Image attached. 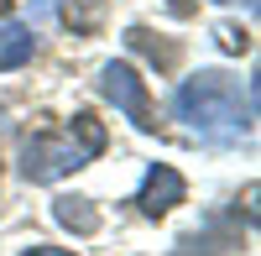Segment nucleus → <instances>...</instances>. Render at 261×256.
<instances>
[{
	"label": "nucleus",
	"mask_w": 261,
	"mask_h": 256,
	"mask_svg": "<svg viewBox=\"0 0 261 256\" xmlns=\"http://www.w3.org/2000/svg\"><path fill=\"white\" fill-rule=\"evenodd\" d=\"M172 115L188 120L204 141H241L256 120V84H235L230 73H193L178 94H172Z\"/></svg>",
	"instance_id": "1"
},
{
	"label": "nucleus",
	"mask_w": 261,
	"mask_h": 256,
	"mask_svg": "<svg viewBox=\"0 0 261 256\" xmlns=\"http://www.w3.org/2000/svg\"><path fill=\"white\" fill-rule=\"evenodd\" d=\"M99 152H105V125L89 110H79L68 120V131H42V136H32L27 146H21V178L53 183V178L84 167V162L99 157Z\"/></svg>",
	"instance_id": "2"
},
{
	"label": "nucleus",
	"mask_w": 261,
	"mask_h": 256,
	"mask_svg": "<svg viewBox=\"0 0 261 256\" xmlns=\"http://www.w3.org/2000/svg\"><path fill=\"white\" fill-rule=\"evenodd\" d=\"M99 94L115 105V110H125V120L136 125V131H151L157 125V115H151V94H146V79L130 68V63H105L99 68Z\"/></svg>",
	"instance_id": "3"
},
{
	"label": "nucleus",
	"mask_w": 261,
	"mask_h": 256,
	"mask_svg": "<svg viewBox=\"0 0 261 256\" xmlns=\"http://www.w3.org/2000/svg\"><path fill=\"white\" fill-rule=\"evenodd\" d=\"M183 173L178 167H167V162H151L146 167V178H141V188H136V209L146 220H162L172 204H183Z\"/></svg>",
	"instance_id": "4"
},
{
	"label": "nucleus",
	"mask_w": 261,
	"mask_h": 256,
	"mask_svg": "<svg viewBox=\"0 0 261 256\" xmlns=\"http://www.w3.org/2000/svg\"><path fill=\"white\" fill-rule=\"evenodd\" d=\"M53 220H58L63 230H73V236H94V230H99L94 204L79 199V194H58V199H53Z\"/></svg>",
	"instance_id": "5"
},
{
	"label": "nucleus",
	"mask_w": 261,
	"mask_h": 256,
	"mask_svg": "<svg viewBox=\"0 0 261 256\" xmlns=\"http://www.w3.org/2000/svg\"><path fill=\"white\" fill-rule=\"evenodd\" d=\"M125 42H130L136 53H146V58L157 63L162 73H167V68H178V58H183V47H178V42H157L146 27H130V32H125Z\"/></svg>",
	"instance_id": "6"
},
{
	"label": "nucleus",
	"mask_w": 261,
	"mask_h": 256,
	"mask_svg": "<svg viewBox=\"0 0 261 256\" xmlns=\"http://www.w3.org/2000/svg\"><path fill=\"white\" fill-rule=\"evenodd\" d=\"M32 47H37L32 27H6L0 32V68H21V63L32 58Z\"/></svg>",
	"instance_id": "7"
},
{
	"label": "nucleus",
	"mask_w": 261,
	"mask_h": 256,
	"mask_svg": "<svg viewBox=\"0 0 261 256\" xmlns=\"http://www.w3.org/2000/svg\"><path fill=\"white\" fill-rule=\"evenodd\" d=\"M63 21H68L73 32H94L105 21V6L99 0H63Z\"/></svg>",
	"instance_id": "8"
},
{
	"label": "nucleus",
	"mask_w": 261,
	"mask_h": 256,
	"mask_svg": "<svg viewBox=\"0 0 261 256\" xmlns=\"http://www.w3.org/2000/svg\"><path fill=\"white\" fill-rule=\"evenodd\" d=\"M225 246L214 241V236H188V241H178L172 246V256H220Z\"/></svg>",
	"instance_id": "9"
},
{
	"label": "nucleus",
	"mask_w": 261,
	"mask_h": 256,
	"mask_svg": "<svg viewBox=\"0 0 261 256\" xmlns=\"http://www.w3.org/2000/svg\"><path fill=\"white\" fill-rule=\"evenodd\" d=\"M220 42H225L230 53H246V47H251V37H246L241 27H220Z\"/></svg>",
	"instance_id": "10"
},
{
	"label": "nucleus",
	"mask_w": 261,
	"mask_h": 256,
	"mask_svg": "<svg viewBox=\"0 0 261 256\" xmlns=\"http://www.w3.org/2000/svg\"><path fill=\"white\" fill-rule=\"evenodd\" d=\"M21 256H79V251H63V246H32V251H21Z\"/></svg>",
	"instance_id": "11"
},
{
	"label": "nucleus",
	"mask_w": 261,
	"mask_h": 256,
	"mask_svg": "<svg viewBox=\"0 0 261 256\" xmlns=\"http://www.w3.org/2000/svg\"><path fill=\"white\" fill-rule=\"evenodd\" d=\"M167 6L178 11V16H188V11H193V0H167Z\"/></svg>",
	"instance_id": "12"
},
{
	"label": "nucleus",
	"mask_w": 261,
	"mask_h": 256,
	"mask_svg": "<svg viewBox=\"0 0 261 256\" xmlns=\"http://www.w3.org/2000/svg\"><path fill=\"white\" fill-rule=\"evenodd\" d=\"M11 6H16V0H0V16H6V11H11Z\"/></svg>",
	"instance_id": "13"
}]
</instances>
